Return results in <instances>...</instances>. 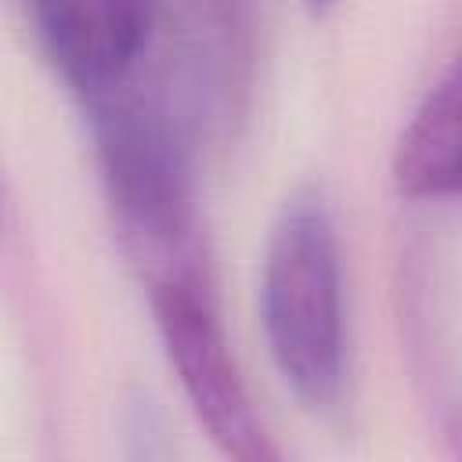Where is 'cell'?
Wrapping results in <instances>:
<instances>
[{
  "instance_id": "1",
  "label": "cell",
  "mask_w": 462,
  "mask_h": 462,
  "mask_svg": "<svg viewBox=\"0 0 462 462\" xmlns=\"http://www.w3.org/2000/svg\"><path fill=\"white\" fill-rule=\"evenodd\" d=\"M260 318L285 386L314 411L332 408L346 383V318L339 238L318 191L292 195L267 235Z\"/></svg>"
},
{
  "instance_id": "2",
  "label": "cell",
  "mask_w": 462,
  "mask_h": 462,
  "mask_svg": "<svg viewBox=\"0 0 462 462\" xmlns=\"http://www.w3.org/2000/svg\"><path fill=\"white\" fill-rule=\"evenodd\" d=\"M144 285H148V303L155 314L162 350L209 440L238 462L278 458V448L271 444L263 422L256 419L245 379L231 354L213 278L177 274V278H155Z\"/></svg>"
},
{
  "instance_id": "3",
  "label": "cell",
  "mask_w": 462,
  "mask_h": 462,
  "mask_svg": "<svg viewBox=\"0 0 462 462\" xmlns=\"http://www.w3.org/2000/svg\"><path fill=\"white\" fill-rule=\"evenodd\" d=\"M25 7L51 65L87 108L134 79L170 0H25Z\"/></svg>"
},
{
  "instance_id": "4",
  "label": "cell",
  "mask_w": 462,
  "mask_h": 462,
  "mask_svg": "<svg viewBox=\"0 0 462 462\" xmlns=\"http://www.w3.org/2000/svg\"><path fill=\"white\" fill-rule=\"evenodd\" d=\"M458 72L448 69L404 123L393 148V184L404 199H451L458 191Z\"/></svg>"
},
{
  "instance_id": "5",
  "label": "cell",
  "mask_w": 462,
  "mask_h": 462,
  "mask_svg": "<svg viewBox=\"0 0 462 462\" xmlns=\"http://www.w3.org/2000/svg\"><path fill=\"white\" fill-rule=\"evenodd\" d=\"M310 4V11H325V7H332L336 0H307Z\"/></svg>"
}]
</instances>
